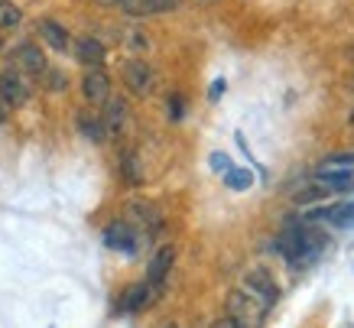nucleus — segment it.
I'll return each mask as SVG.
<instances>
[{"instance_id":"25","label":"nucleus","mask_w":354,"mask_h":328,"mask_svg":"<svg viewBox=\"0 0 354 328\" xmlns=\"http://www.w3.org/2000/svg\"><path fill=\"white\" fill-rule=\"evenodd\" d=\"M221 95H225V82H215V85L208 88V98H212V101H218Z\"/></svg>"},{"instance_id":"13","label":"nucleus","mask_w":354,"mask_h":328,"mask_svg":"<svg viewBox=\"0 0 354 328\" xmlns=\"http://www.w3.org/2000/svg\"><path fill=\"white\" fill-rule=\"evenodd\" d=\"M153 299V286L150 283H137L130 286L127 293L120 296V312H140V309H147Z\"/></svg>"},{"instance_id":"29","label":"nucleus","mask_w":354,"mask_h":328,"mask_svg":"<svg viewBox=\"0 0 354 328\" xmlns=\"http://www.w3.org/2000/svg\"><path fill=\"white\" fill-rule=\"evenodd\" d=\"M169 328H176V325H169Z\"/></svg>"},{"instance_id":"28","label":"nucleus","mask_w":354,"mask_h":328,"mask_svg":"<svg viewBox=\"0 0 354 328\" xmlns=\"http://www.w3.org/2000/svg\"><path fill=\"white\" fill-rule=\"evenodd\" d=\"M108 3H118V7H124V3H127V0H108Z\"/></svg>"},{"instance_id":"19","label":"nucleus","mask_w":354,"mask_h":328,"mask_svg":"<svg viewBox=\"0 0 354 328\" xmlns=\"http://www.w3.org/2000/svg\"><path fill=\"white\" fill-rule=\"evenodd\" d=\"M120 170H124V179L133 182V185H137V182L143 179V170H140L137 156H133L130 149H124V153H120Z\"/></svg>"},{"instance_id":"5","label":"nucleus","mask_w":354,"mask_h":328,"mask_svg":"<svg viewBox=\"0 0 354 328\" xmlns=\"http://www.w3.org/2000/svg\"><path fill=\"white\" fill-rule=\"evenodd\" d=\"M0 98L10 107H20L30 101V82L23 78V72H13V69L0 72Z\"/></svg>"},{"instance_id":"27","label":"nucleus","mask_w":354,"mask_h":328,"mask_svg":"<svg viewBox=\"0 0 354 328\" xmlns=\"http://www.w3.org/2000/svg\"><path fill=\"white\" fill-rule=\"evenodd\" d=\"M7 114H10V104H7V101H3V98H0V124H3V120H7Z\"/></svg>"},{"instance_id":"20","label":"nucleus","mask_w":354,"mask_h":328,"mask_svg":"<svg viewBox=\"0 0 354 328\" xmlns=\"http://www.w3.org/2000/svg\"><path fill=\"white\" fill-rule=\"evenodd\" d=\"M315 172H354V156L344 153V156H328Z\"/></svg>"},{"instance_id":"9","label":"nucleus","mask_w":354,"mask_h":328,"mask_svg":"<svg viewBox=\"0 0 354 328\" xmlns=\"http://www.w3.org/2000/svg\"><path fill=\"white\" fill-rule=\"evenodd\" d=\"M104 117H101V124H104V130L108 134H120V130L127 127V120H130V107L124 98H108L104 101Z\"/></svg>"},{"instance_id":"7","label":"nucleus","mask_w":354,"mask_h":328,"mask_svg":"<svg viewBox=\"0 0 354 328\" xmlns=\"http://www.w3.org/2000/svg\"><path fill=\"white\" fill-rule=\"evenodd\" d=\"M124 82L133 95H150L156 85V72L147 62H127L124 65Z\"/></svg>"},{"instance_id":"24","label":"nucleus","mask_w":354,"mask_h":328,"mask_svg":"<svg viewBox=\"0 0 354 328\" xmlns=\"http://www.w3.org/2000/svg\"><path fill=\"white\" fill-rule=\"evenodd\" d=\"M127 43H130V49H147V36L143 33H130Z\"/></svg>"},{"instance_id":"14","label":"nucleus","mask_w":354,"mask_h":328,"mask_svg":"<svg viewBox=\"0 0 354 328\" xmlns=\"http://www.w3.org/2000/svg\"><path fill=\"white\" fill-rule=\"evenodd\" d=\"M172 7H179V0H127L124 3V10L130 17H150V13H162Z\"/></svg>"},{"instance_id":"26","label":"nucleus","mask_w":354,"mask_h":328,"mask_svg":"<svg viewBox=\"0 0 354 328\" xmlns=\"http://www.w3.org/2000/svg\"><path fill=\"white\" fill-rule=\"evenodd\" d=\"M212 328H241V325H237V322H234L231 316H225V318H218V322H215Z\"/></svg>"},{"instance_id":"17","label":"nucleus","mask_w":354,"mask_h":328,"mask_svg":"<svg viewBox=\"0 0 354 328\" xmlns=\"http://www.w3.org/2000/svg\"><path fill=\"white\" fill-rule=\"evenodd\" d=\"M225 185L227 189H234V192H247L250 185H254V172L250 170H234V166H231V170L225 172Z\"/></svg>"},{"instance_id":"11","label":"nucleus","mask_w":354,"mask_h":328,"mask_svg":"<svg viewBox=\"0 0 354 328\" xmlns=\"http://www.w3.org/2000/svg\"><path fill=\"white\" fill-rule=\"evenodd\" d=\"M82 88H85V98L91 101V104H104V101L111 98V78L101 72V69H91V72L85 75Z\"/></svg>"},{"instance_id":"21","label":"nucleus","mask_w":354,"mask_h":328,"mask_svg":"<svg viewBox=\"0 0 354 328\" xmlns=\"http://www.w3.org/2000/svg\"><path fill=\"white\" fill-rule=\"evenodd\" d=\"M20 7H13L10 0H0V30H13V26H20Z\"/></svg>"},{"instance_id":"16","label":"nucleus","mask_w":354,"mask_h":328,"mask_svg":"<svg viewBox=\"0 0 354 328\" xmlns=\"http://www.w3.org/2000/svg\"><path fill=\"white\" fill-rule=\"evenodd\" d=\"M39 33H43V39H46V46H53L55 53H65L68 49V33H65V26H59L55 20H43L39 23Z\"/></svg>"},{"instance_id":"4","label":"nucleus","mask_w":354,"mask_h":328,"mask_svg":"<svg viewBox=\"0 0 354 328\" xmlns=\"http://www.w3.org/2000/svg\"><path fill=\"white\" fill-rule=\"evenodd\" d=\"M241 289H244V293H250V296L257 299V302H263L267 309H273V306H277V299H279L277 283H273V280H270V273H263V270H250V273L244 276Z\"/></svg>"},{"instance_id":"18","label":"nucleus","mask_w":354,"mask_h":328,"mask_svg":"<svg viewBox=\"0 0 354 328\" xmlns=\"http://www.w3.org/2000/svg\"><path fill=\"white\" fill-rule=\"evenodd\" d=\"M78 130L91 140H104V124H101V117H88V114H78Z\"/></svg>"},{"instance_id":"15","label":"nucleus","mask_w":354,"mask_h":328,"mask_svg":"<svg viewBox=\"0 0 354 328\" xmlns=\"http://www.w3.org/2000/svg\"><path fill=\"white\" fill-rule=\"evenodd\" d=\"M75 55H78V62L97 69V65L104 62V46L97 43V39H91V36H85V39H78L75 43Z\"/></svg>"},{"instance_id":"12","label":"nucleus","mask_w":354,"mask_h":328,"mask_svg":"<svg viewBox=\"0 0 354 328\" xmlns=\"http://www.w3.org/2000/svg\"><path fill=\"white\" fill-rule=\"evenodd\" d=\"M17 65H20L23 72H30V75H43L49 65H46V55L39 46H32V43H20L17 46Z\"/></svg>"},{"instance_id":"6","label":"nucleus","mask_w":354,"mask_h":328,"mask_svg":"<svg viewBox=\"0 0 354 328\" xmlns=\"http://www.w3.org/2000/svg\"><path fill=\"white\" fill-rule=\"evenodd\" d=\"M309 221H328L332 228L354 231V201H342L332 208H315V212H309Z\"/></svg>"},{"instance_id":"1","label":"nucleus","mask_w":354,"mask_h":328,"mask_svg":"<svg viewBox=\"0 0 354 328\" xmlns=\"http://www.w3.org/2000/svg\"><path fill=\"white\" fill-rule=\"evenodd\" d=\"M325 247V234L309 228V224H296V228H286V231L277 237V250L290 264H299V260H312Z\"/></svg>"},{"instance_id":"22","label":"nucleus","mask_w":354,"mask_h":328,"mask_svg":"<svg viewBox=\"0 0 354 328\" xmlns=\"http://www.w3.org/2000/svg\"><path fill=\"white\" fill-rule=\"evenodd\" d=\"M208 163H212V170H215V172H227V170H231V159H227L225 153H212V159H208Z\"/></svg>"},{"instance_id":"3","label":"nucleus","mask_w":354,"mask_h":328,"mask_svg":"<svg viewBox=\"0 0 354 328\" xmlns=\"http://www.w3.org/2000/svg\"><path fill=\"white\" fill-rule=\"evenodd\" d=\"M104 244H108L111 250H118V254H127L133 257L137 254V247H140V234L133 224L127 221H114L104 228Z\"/></svg>"},{"instance_id":"8","label":"nucleus","mask_w":354,"mask_h":328,"mask_svg":"<svg viewBox=\"0 0 354 328\" xmlns=\"http://www.w3.org/2000/svg\"><path fill=\"white\" fill-rule=\"evenodd\" d=\"M127 215H130V221H133V228H147L150 234H156L162 228V215L153 201H130Z\"/></svg>"},{"instance_id":"23","label":"nucleus","mask_w":354,"mask_h":328,"mask_svg":"<svg viewBox=\"0 0 354 328\" xmlns=\"http://www.w3.org/2000/svg\"><path fill=\"white\" fill-rule=\"evenodd\" d=\"M169 117H172V120H179V117H183V95H172L169 98Z\"/></svg>"},{"instance_id":"2","label":"nucleus","mask_w":354,"mask_h":328,"mask_svg":"<svg viewBox=\"0 0 354 328\" xmlns=\"http://www.w3.org/2000/svg\"><path fill=\"white\" fill-rule=\"evenodd\" d=\"M267 312L270 309L263 302H257L250 293H244V289H231L227 293V316L234 318L241 328H260Z\"/></svg>"},{"instance_id":"10","label":"nucleus","mask_w":354,"mask_h":328,"mask_svg":"<svg viewBox=\"0 0 354 328\" xmlns=\"http://www.w3.org/2000/svg\"><path fill=\"white\" fill-rule=\"evenodd\" d=\"M172 264H176V250H172V247H160V250L153 254L150 266H147V283H150L153 289H156V286H162V280L169 276Z\"/></svg>"}]
</instances>
